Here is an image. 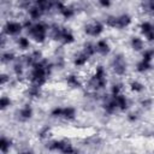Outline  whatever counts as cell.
Wrapping results in <instances>:
<instances>
[{
	"mask_svg": "<svg viewBox=\"0 0 154 154\" xmlns=\"http://www.w3.org/2000/svg\"><path fill=\"white\" fill-rule=\"evenodd\" d=\"M12 81H13V76L11 75V73H8V72H5V71H2L1 73H0V85L2 87V88H5V87H10L11 84H12Z\"/></svg>",
	"mask_w": 154,
	"mask_h": 154,
	"instance_id": "31",
	"label": "cell"
},
{
	"mask_svg": "<svg viewBox=\"0 0 154 154\" xmlns=\"http://www.w3.org/2000/svg\"><path fill=\"white\" fill-rule=\"evenodd\" d=\"M25 16L28 18H30L32 22H38V20H43V18L46 17V13L35 4L31 5V7L26 11Z\"/></svg>",
	"mask_w": 154,
	"mask_h": 154,
	"instance_id": "20",
	"label": "cell"
},
{
	"mask_svg": "<svg viewBox=\"0 0 154 154\" xmlns=\"http://www.w3.org/2000/svg\"><path fill=\"white\" fill-rule=\"evenodd\" d=\"M95 47H96V54L100 58H107L112 53V45L108 38L100 37L95 40Z\"/></svg>",
	"mask_w": 154,
	"mask_h": 154,
	"instance_id": "16",
	"label": "cell"
},
{
	"mask_svg": "<svg viewBox=\"0 0 154 154\" xmlns=\"http://www.w3.org/2000/svg\"><path fill=\"white\" fill-rule=\"evenodd\" d=\"M16 119L19 123H28L30 122L35 116V109L31 105V101L24 102L22 106H19L16 109Z\"/></svg>",
	"mask_w": 154,
	"mask_h": 154,
	"instance_id": "11",
	"label": "cell"
},
{
	"mask_svg": "<svg viewBox=\"0 0 154 154\" xmlns=\"http://www.w3.org/2000/svg\"><path fill=\"white\" fill-rule=\"evenodd\" d=\"M126 89L131 95H136V96H141L143 94H146L147 90V85L146 83L140 79V78H131L128 83H126Z\"/></svg>",
	"mask_w": 154,
	"mask_h": 154,
	"instance_id": "15",
	"label": "cell"
},
{
	"mask_svg": "<svg viewBox=\"0 0 154 154\" xmlns=\"http://www.w3.org/2000/svg\"><path fill=\"white\" fill-rule=\"evenodd\" d=\"M106 29L107 28H106L103 20H101V19H91V20H88L82 26L83 35L85 37L94 38V40H97L100 37H102V35L106 31Z\"/></svg>",
	"mask_w": 154,
	"mask_h": 154,
	"instance_id": "8",
	"label": "cell"
},
{
	"mask_svg": "<svg viewBox=\"0 0 154 154\" xmlns=\"http://www.w3.org/2000/svg\"><path fill=\"white\" fill-rule=\"evenodd\" d=\"M32 41L29 38V36L26 34H22L18 37L14 38V45H16V49L19 53H26L32 48Z\"/></svg>",
	"mask_w": 154,
	"mask_h": 154,
	"instance_id": "17",
	"label": "cell"
},
{
	"mask_svg": "<svg viewBox=\"0 0 154 154\" xmlns=\"http://www.w3.org/2000/svg\"><path fill=\"white\" fill-rule=\"evenodd\" d=\"M45 143V147L49 152H59L63 154H71V153H77L78 148L75 147V144L67 140V138H54L51 137L47 140Z\"/></svg>",
	"mask_w": 154,
	"mask_h": 154,
	"instance_id": "7",
	"label": "cell"
},
{
	"mask_svg": "<svg viewBox=\"0 0 154 154\" xmlns=\"http://www.w3.org/2000/svg\"><path fill=\"white\" fill-rule=\"evenodd\" d=\"M125 87H126V83H123L120 81H116V82H112L109 85H108V94L109 95H118V94H122L125 91Z\"/></svg>",
	"mask_w": 154,
	"mask_h": 154,
	"instance_id": "26",
	"label": "cell"
},
{
	"mask_svg": "<svg viewBox=\"0 0 154 154\" xmlns=\"http://www.w3.org/2000/svg\"><path fill=\"white\" fill-rule=\"evenodd\" d=\"M108 70L117 78H125L129 72V63L125 54L122 52L114 53L109 60Z\"/></svg>",
	"mask_w": 154,
	"mask_h": 154,
	"instance_id": "6",
	"label": "cell"
},
{
	"mask_svg": "<svg viewBox=\"0 0 154 154\" xmlns=\"http://www.w3.org/2000/svg\"><path fill=\"white\" fill-rule=\"evenodd\" d=\"M13 105V100L10 95L7 94H2L1 97H0V111L1 112H5L7 109H10Z\"/></svg>",
	"mask_w": 154,
	"mask_h": 154,
	"instance_id": "29",
	"label": "cell"
},
{
	"mask_svg": "<svg viewBox=\"0 0 154 154\" xmlns=\"http://www.w3.org/2000/svg\"><path fill=\"white\" fill-rule=\"evenodd\" d=\"M19 58L18 53L13 49H2L1 52V64L2 65H12Z\"/></svg>",
	"mask_w": 154,
	"mask_h": 154,
	"instance_id": "21",
	"label": "cell"
},
{
	"mask_svg": "<svg viewBox=\"0 0 154 154\" xmlns=\"http://www.w3.org/2000/svg\"><path fill=\"white\" fill-rule=\"evenodd\" d=\"M153 138H154V134H153Z\"/></svg>",
	"mask_w": 154,
	"mask_h": 154,
	"instance_id": "35",
	"label": "cell"
},
{
	"mask_svg": "<svg viewBox=\"0 0 154 154\" xmlns=\"http://www.w3.org/2000/svg\"><path fill=\"white\" fill-rule=\"evenodd\" d=\"M49 40L57 42L60 47H69L76 43L77 38L75 32L66 25H63L58 22L51 23L49 26Z\"/></svg>",
	"mask_w": 154,
	"mask_h": 154,
	"instance_id": "2",
	"label": "cell"
},
{
	"mask_svg": "<svg viewBox=\"0 0 154 154\" xmlns=\"http://www.w3.org/2000/svg\"><path fill=\"white\" fill-rule=\"evenodd\" d=\"M102 20L107 29L113 30H126L134 24V17L128 12L118 14H107Z\"/></svg>",
	"mask_w": 154,
	"mask_h": 154,
	"instance_id": "4",
	"label": "cell"
},
{
	"mask_svg": "<svg viewBox=\"0 0 154 154\" xmlns=\"http://www.w3.org/2000/svg\"><path fill=\"white\" fill-rule=\"evenodd\" d=\"M36 136L40 141L46 142L47 140H49L52 137V128L49 125H43V126L38 128V130L36 132Z\"/></svg>",
	"mask_w": 154,
	"mask_h": 154,
	"instance_id": "27",
	"label": "cell"
},
{
	"mask_svg": "<svg viewBox=\"0 0 154 154\" xmlns=\"http://www.w3.org/2000/svg\"><path fill=\"white\" fill-rule=\"evenodd\" d=\"M43 91H45V88L32 83H28V82L23 87V95L28 101H31V102L40 100L43 96Z\"/></svg>",
	"mask_w": 154,
	"mask_h": 154,
	"instance_id": "14",
	"label": "cell"
},
{
	"mask_svg": "<svg viewBox=\"0 0 154 154\" xmlns=\"http://www.w3.org/2000/svg\"><path fill=\"white\" fill-rule=\"evenodd\" d=\"M108 85V69L103 64L96 63L84 81V89L90 93H105Z\"/></svg>",
	"mask_w": 154,
	"mask_h": 154,
	"instance_id": "1",
	"label": "cell"
},
{
	"mask_svg": "<svg viewBox=\"0 0 154 154\" xmlns=\"http://www.w3.org/2000/svg\"><path fill=\"white\" fill-rule=\"evenodd\" d=\"M34 4V0H16V8L19 10L20 12L26 13V11L31 7Z\"/></svg>",
	"mask_w": 154,
	"mask_h": 154,
	"instance_id": "30",
	"label": "cell"
},
{
	"mask_svg": "<svg viewBox=\"0 0 154 154\" xmlns=\"http://www.w3.org/2000/svg\"><path fill=\"white\" fill-rule=\"evenodd\" d=\"M137 105L140 107V109L142 111H149L153 106H154V99L149 95H141L138 96V100H137Z\"/></svg>",
	"mask_w": 154,
	"mask_h": 154,
	"instance_id": "23",
	"label": "cell"
},
{
	"mask_svg": "<svg viewBox=\"0 0 154 154\" xmlns=\"http://www.w3.org/2000/svg\"><path fill=\"white\" fill-rule=\"evenodd\" d=\"M138 32L147 43H154V22L150 19H142L138 23Z\"/></svg>",
	"mask_w": 154,
	"mask_h": 154,
	"instance_id": "13",
	"label": "cell"
},
{
	"mask_svg": "<svg viewBox=\"0 0 154 154\" xmlns=\"http://www.w3.org/2000/svg\"><path fill=\"white\" fill-rule=\"evenodd\" d=\"M49 26H51V23L46 20L34 22L25 30V34L35 45L42 46L49 40Z\"/></svg>",
	"mask_w": 154,
	"mask_h": 154,
	"instance_id": "3",
	"label": "cell"
},
{
	"mask_svg": "<svg viewBox=\"0 0 154 154\" xmlns=\"http://www.w3.org/2000/svg\"><path fill=\"white\" fill-rule=\"evenodd\" d=\"M96 2L99 5V7L103 8V10H108L113 5V0H96Z\"/></svg>",
	"mask_w": 154,
	"mask_h": 154,
	"instance_id": "33",
	"label": "cell"
},
{
	"mask_svg": "<svg viewBox=\"0 0 154 154\" xmlns=\"http://www.w3.org/2000/svg\"><path fill=\"white\" fill-rule=\"evenodd\" d=\"M129 47L132 52L135 53H141L146 47H147V42L146 40L138 34V35H131L129 38Z\"/></svg>",
	"mask_w": 154,
	"mask_h": 154,
	"instance_id": "18",
	"label": "cell"
},
{
	"mask_svg": "<svg viewBox=\"0 0 154 154\" xmlns=\"http://www.w3.org/2000/svg\"><path fill=\"white\" fill-rule=\"evenodd\" d=\"M14 146V141L12 137L7 135H1L0 137V153L1 154H8Z\"/></svg>",
	"mask_w": 154,
	"mask_h": 154,
	"instance_id": "22",
	"label": "cell"
},
{
	"mask_svg": "<svg viewBox=\"0 0 154 154\" xmlns=\"http://www.w3.org/2000/svg\"><path fill=\"white\" fill-rule=\"evenodd\" d=\"M91 60H93V59H91L89 55H87L81 48H79L78 51H76V52L72 54V57H71V64H72V66H73L77 71H83V70H85V69L89 66V64H90Z\"/></svg>",
	"mask_w": 154,
	"mask_h": 154,
	"instance_id": "12",
	"label": "cell"
},
{
	"mask_svg": "<svg viewBox=\"0 0 154 154\" xmlns=\"http://www.w3.org/2000/svg\"><path fill=\"white\" fill-rule=\"evenodd\" d=\"M81 49L87 55H89L91 59H94L95 57H97V54H96V47H95V41H90V40L84 41L83 45L81 46Z\"/></svg>",
	"mask_w": 154,
	"mask_h": 154,
	"instance_id": "25",
	"label": "cell"
},
{
	"mask_svg": "<svg viewBox=\"0 0 154 154\" xmlns=\"http://www.w3.org/2000/svg\"><path fill=\"white\" fill-rule=\"evenodd\" d=\"M143 1H154V0H143Z\"/></svg>",
	"mask_w": 154,
	"mask_h": 154,
	"instance_id": "34",
	"label": "cell"
},
{
	"mask_svg": "<svg viewBox=\"0 0 154 154\" xmlns=\"http://www.w3.org/2000/svg\"><path fill=\"white\" fill-rule=\"evenodd\" d=\"M34 4L37 5L46 13V16H48L52 12H54L55 0H34Z\"/></svg>",
	"mask_w": 154,
	"mask_h": 154,
	"instance_id": "24",
	"label": "cell"
},
{
	"mask_svg": "<svg viewBox=\"0 0 154 154\" xmlns=\"http://www.w3.org/2000/svg\"><path fill=\"white\" fill-rule=\"evenodd\" d=\"M48 116H49V118L55 119V120H63L66 123H72L77 119L78 111L72 105H64V106L57 105L49 109Z\"/></svg>",
	"mask_w": 154,
	"mask_h": 154,
	"instance_id": "5",
	"label": "cell"
},
{
	"mask_svg": "<svg viewBox=\"0 0 154 154\" xmlns=\"http://www.w3.org/2000/svg\"><path fill=\"white\" fill-rule=\"evenodd\" d=\"M64 84L70 90L84 89V78L79 71H71L64 76Z\"/></svg>",
	"mask_w": 154,
	"mask_h": 154,
	"instance_id": "10",
	"label": "cell"
},
{
	"mask_svg": "<svg viewBox=\"0 0 154 154\" xmlns=\"http://www.w3.org/2000/svg\"><path fill=\"white\" fill-rule=\"evenodd\" d=\"M154 70V63H150V61H147V60H143L142 58H140L135 65H134V71L140 75V76H144V75H148L149 72H152Z\"/></svg>",
	"mask_w": 154,
	"mask_h": 154,
	"instance_id": "19",
	"label": "cell"
},
{
	"mask_svg": "<svg viewBox=\"0 0 154 154\" xmlns=\"http://www.w3.org/2000/svg\"><path fill=\"white\" fill-rule=\"evenodd\" d=\"M125 119L129 124H136L141 119V112L138 109H129L125 113Z\"/></svg>",
	"mask_w": 154,
	"mask_h": 154,
	"instance_id": "28",
	"label": "cell"
},
{
	"mask_svg": "<svg viewBox=\"0 0 154 154\" xmlns=\"http://www.w3.org/2000/svg\"><path fill=\"white\" fill-rule=\"evenodd\" d=\"M23 32H25L24 25L22 19H6L2 24V30L1 34L7 36L8 38H16L19 35H22Z\"/></svg>",
	"mask_w": 154,
	"mask_h": 154,
	"instance_id": "9",
	"label": "cell"
},
{
	"mask_svg": "<svg viewBox=\"0 0 154 154\" xmlns=\"http://www.w3.org/2000/svg\"><path fill=\"white\" fill-rule=\"evenodd\" d=\"M140 54H141V58L143 60L154 63V47H146Z\"/></svg>",
	"mask_w": 154,
	"mask_h": 154,
	"instance_id": "32",
	"label": "cell"
}]
</instances>
